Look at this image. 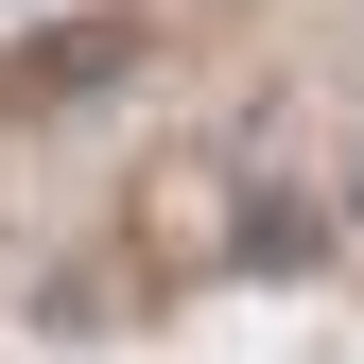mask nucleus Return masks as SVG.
I'll return each instance as SVG.
<instances>
[{
  "mask_svg": "<svg viewBox=\"0 0 364 364\" xmlns=\"http://www.w3.org/2000/svg\"><path fill=\"white\" fill-rule=\"evenodd\" d=\"M139 70V18H70V35H35L18 70H0V105H35V122H70L87 87H122Z\"/></svg>",
  "mask_w": 364,
  "mask_h": 364,
  "instance_id": "f257e3e1",
  "label": "nucleus"
}]
</instances>
